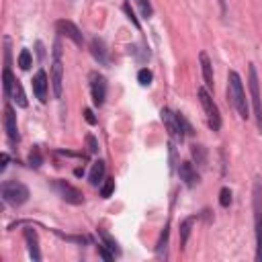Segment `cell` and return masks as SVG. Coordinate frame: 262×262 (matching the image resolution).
Here are the masks:
<instances>
[{
	"instance_id": "cell-1",
	"label": "cell",
	"mask_w": 262,
	"mask_h": 262,
	"mask_svg": "<svg viewBox=\"0 0 262 262\" xmlns=\"http://www.w3.org/2000/svg\"><path fill=\"white\" fill-rule=\"evenodd\" d=\"M227 100L244 121L250 117V106H248L244 82L235 70H229V74H227Z\"/></svg>"
},
{
	"instance_id": "cell-2",
	"label": "cell",
	"mask_w": 262,
	"mask_h": 262,
	"mask_svg": "<svg viewBox=\"0 0 262 262\" xmlns=\"http://www.w3.org/2000/svg\"><path fill=\"white\" fill-rule=\"evenodd\" d=\"M252 211L256 235V262H262V180L256 176L252 184Z\"/></svg>"
},
{
	"instance_id": "cell-3",
	"label": "cell",
	"mask_w": 262,
	"mask_h": 262,
	"mask_svg": "<svg viewBox=\"0 0 262 262\" xmlns=\"http://www.w3.org/2000/svg\"><path fill=\"white\" fill-rule=\"evenodd\" d=\"M0 194H2V201L10 207H20L29 201L31 192H29V186L18 182V180H4L2 186H0Z\"/></svg>"
},
{
	"instance_id": "cell-4",
	"label": "cell",
	"mask_w": 262,
	"mask_h": 262,
	"mask_svg": "<svg viewBox=\"0 0 262 262\" xmlns=\"http://www.w3.org/2000/svg\"><path fill=\"white\" fill-rule=\"evenodd\" d=\"M248 88H250V96H252L256 129H258V133H262V96H260V82H258V72H256L254 63H248Z\"/></svg>"
},
{
	"instance_id": "cell-5",
	"label": "cell",
	"mask_w": 262,
	"mask_h": 262,
	"mask_svg": "<svg viewBox=\"0 0 262 262\" xmlns=\"http://www.w3.org/2000/svg\"><path fill=\"white\" fill-rule=\"evenodd\" d=\"M49 80H51L53 96L61 98V94H63V63H61V43H59V39L53 43V61H51Z\"/></svg>"
},
{
	"instance_id": "cell-6",
	"label": "cell",
	"mask_w": 262,
	"mask_h": 262,
	"mask_svg": "<svg viewBox=\"0 0 262 262\" xmlns=\"http://www.w3.org/2000/svg\"><path fill=\"white\" fill-rule=\"evenodd\" d=\"M196 96H199L201 106H203V111H205V115H207L209 129H211V131H219V129H221V113H219V106L215 104L211 92H209L205 86H201V88L196 90Z\"/></svg>"
},
{
	"instance_id": "cell-7",
	"label": "cell",
	"mask_w": 262,
	"mask_h": 262,
	"mask_svg": "<svg viewBox=\"0 0 262 262\" xmlns=\"http://www.w3.org/2000/svg\"><path fill=\"white\" fill-rule=\"evenodd\" d=\"M2 123H4V131H6V137L10 141V145H18L20 143V133H18V125H16V113L10 104V98H6L4 102V117H2Z\"/></svg>"
},
{
	"instance_id": "cell-8",
	"label": "cell",
	"mask_w": 262,
	"mask_h": 262,
	"mask_svg": "<svg viewBox=\"0 0 262 262\" xmlns=\"http://www.w3.org/2000/svg\"><path fill=\"white\" fill-rule=\"evenodd\" d=\"M51 186H53V190L61 196V201H66V203H70V205H82V203H84L82 190L76 188L74 184H70V182L61 180V178H55V180L51 182Z\"/></svg>"
},
{
	"instance_id": "cell-9",
	"label": "cell",
	"mask_w": 262,
	"mask_h": 262,
	"mask_svg": "<svg viewBox=\"0 0 262 262\" xmlns=\"http://www.w3.org/2000/svg\"><path fill=\"white\" fill-rule=\"evenodd\" d=\"M160 119H162V123H164V127H166V131H168V135L172 137V141L182 143V141H184V133H182V129H180V123H178V119H176V113H174L172 108L164 106V108L160 111Z\"/></svg>"
},
{
	"instance_id": "cell-10",
	"label": "cell",
	"mask_w": 262,
	"mask_h": 262,
	"mask_svg": "<svg viewBox=\"0 0 262 262\" xmlns=\"http://www.w3.org/2000/svg\"><path fill=\"white\" fill-rule=\"evenodd\" d=\"M55 31H57L59 37L70 39L76 47H84V35H82V31H80L72 20H68V18L55 20Z\"/></svg>"
},
{
	"instance_id": "cell-11",
	"label": "cell",
	"mask_w": 262,
	"mask_h": 262,
	"mask_svg": "<svg viewBox=\"0 0 262 262\" xmlns=\"http://www.w3.org/2000/svg\"><path fill=\"white\" fill-rule=\"evenodd\" d=\"M90 80V94H92V104L96 108H100L104 104V98H106V78L98 72H90L88 76Z\"/></svg>"
},
{
	"instance_id": "cell-12",
	"label": "cell",
	"mask_w": 262,
	"mask_h": 262,
	"mask_svg": "<svg viewBox=\"0 0 262 262\" xmlns=\"http://www.w3.org/2000/svg\"><path fill=\"white\" fill-rule=\"evenodd\" d=\"M49 76H47V72L43 70V68H39L37 70V74L33 76V80H31V86H33V94H35V98L39 100V102H47V92H49Z\"/></svg>"
},
{
	"instance_id": "cell-13",
	"label": "cell",
	"mask_w": 262,
	"mask_h": 262,
	"mask_svg": "<svg viewBox=\"0 0 262 262\" xmlns=\"http://www.w3.org/2000/svg\"><path fill=\"white\" fill-rule=\"evenodd\" d=\"M178 178L182 180V184L184 186H188V188H192V186H196L199 182H201V176H199V172L194 170V166H192V162H178Z\"/></svg>"
},
{
	"instance_id": "cell-14",
	"label": "cell",
	"mask_w": 262,
	"mask_h": 262,
	"mask_svg": "<svg viewBox=\"0 0 262 262\" xmlns=\"http://www.w3.org/2000/svg\"><path fill=\"white\" fill-rule=\"evenodd\" d=\"M88 47H90L92 57L98 61V66H106L108 63V49H106V43L100 37H92Z\"/></svg>"
},
{
	"instance_id": "cell-15",
	"label": "cell",
	"mask_w": 262,
	"mask_h": 262,
	"mask_svg": "<svg viewBox=\"0 0 262 262\" xmlns=\"http://www.w3.org/2000/svg\"><path fill=\"white\" fill-rule=\"evenodd\" d=\"M23 235H25V242H27V250H29L31 260L39 262L41 260V250H39V235H37V231L33 227H25Z\"/></svg>"
},
{
	"instance_id": "cell-16",
	"label": "cell",
	"mask_w": 262,
	"mask_h": 262,
	"mask_svg": "<svg viewBox=\"0 0 262 262\" xmlns=\"http://www.w3.org/2000/svg\"><path fill=\"white\" fill-rule=\"evenodd\" d=\"M199 61H201V70H203V80H205V88L209 92H213L215 88V78H213V63L209 59V55L205 51L199 53Z\"/></svg>"
},
{
	"instance_id": "cell-17",
	"label": "cell",
	"mask_w": 262,
	"mask_h": 262,
	"mask_svg": "<svg viewBox=\"0 0 262 262\" xmlns=\"http://www.w3.org/2000/svg\"><path fill=\"white\" fill-rule=\"evenodd\" d=\"M196 219H199V213L196 215H188V217H184L182 221H180V250H184V246H186V242H188V237H190V231H192V225L196 223Z\"/></svg>"
},
{
	"instance_id": "cell-18",
	"label": "cell",
	"mask_w": 262,
	"mask_h": 262,
	"mask_svg": "<svg viewBox=\"0 0 262 262\" xmlns=\"http://www.w3.org/2000/svg\"><path fill=\"white\" fill-rule=\"evenodd\" d=\"M104 172H106V164H104V160H96V162L92 164L90 174H88V182H90L92 186L102 184V182H104Z\"/></svg>"
},
{
	"instance_id": "cell-19",
	"label": "cell",
	"mask_w": 262,
	"mask_h": 262,
	"mask_svg": "<svg viewBox=\"0 0 262 262\" xmlns=\"http://www.w3.org/2000/svg\"><path fill=\"white\" fill-rule=\"evenodd\" d=\"M10 100H14L16 106H20V108H27V106H29V100H27V94H25V90H23L20 80H14L12 90H10Z\"/></svg>"
},
{
	"instance_id": "cell-20",
	"label": "cell",
	"mask_w": 262,
	"mask_h": 262,
	"mask_svg": "<svg viewBox=\"0 0 262 262\" xmlns=\"http://www.w3.org/2000/svg\"><path fill=\"white\" fill-rule=\"evenodd\" d=\"M14 80L16 78L12 76L10 63H4V70H2V92H4V98H10V90H12Z\"/></svg>"
},
{
	"instance_id": "cell-21",
	"label": "cell",
	"mask_w": 262,
	"mask_h": 262,
	"mask_svg": "<svg viewBox=\"0 0 262 262\" xmlns=\"http://www.w3.org/2000/svg\"><path fill=\"white\" fill-rule=\"evenodd\" d=\"M168 235H170V221L164 225V229H162V233H160V239H158V244H156V256H158V258H166Z\"/></svg>"
},
{
	"instance_id": "cell-22",
	"label": "cell",
	"mask_w": 262,
	"mask_h": 262,
	"mask_svg": "<svg viewBox=\"0 0 262 262\" xmlns=\"http://www.w3.org/2000/svg\"><path fill=\"white\" fill-rule=\"evenodd\" d=\"M190 156H192V160H194L201 168H205V166H207V147H205V145L194 143V145L190 147Z\"/></svg>"
},
{
	"instance_id": "cell-23",
	"label": "cell",
	"mask_w": 262,
	"mask_h": 262,
	"mask_svg": "<svg viewBox=\"0 0 262 262\" xmlns=\"http://www.w3.org/2000/svg\"><path fill=\"white\" fill-rule=\"evenodd\" d=\"M123 12H125V16L129 18V23L141 33V23H139V18H137V14H135V10H133V6H131V2L129 0H125L123 2Z\"/></svg>"
},
{
	"instance_id": "cell-24",
	"label": "cell",
	"mask_w": 262,
	"mask_h": 262,
	"mask_svg": "<svg viewBox=\"0 0 262 262\" xmlns=\"http://www.w3.org/2000/svg\"><path fill=\"white\" fill-rule=\"evenodd\" d=\"M98 235H100V239H102V244H104L106 248H111L115 254H119V244H117V239H115L104 227H98Z\"/></svg>"
},
{
	"instance_id": "cell-25",
	"label": "cell",
	"mask_w": 262,
	"mask_h": 262,
	"mask_svg": "<svg viewBox=\"0 0 262 262\" xmlns=\"http://www.w3.org/2000/svg\"><path fill=\"white\" fill-rule=\"evenodd\" d=\"M16 63H18V68L20 70H29L31 66H33V55H31V51L25 47V49H20V53H18V57H16Z\"/></svg>"
},
{
	"instance_id": "cell-26",
	"label": "cell",
	"mask_w": 262,
	"mask_h": 262,
	"mask_svg": "<svg viewBox=\"0 0 262 262\" xmlns=\"http://www.w3.org/2000/svg\"><path fill=\"white\" fill-rule=\"evenodd\" d=\"M41 164H43V156H41V149H39V145H33V149L29 151V166L31 168H41Z\"/></svg>"
},
{
	"instance_id": "cell-27",
	"label": "cell",
	"mask_w": 262,
	"mask_h": 262,
	"mask_svg": "<svg viewBox=\"0 0 262 262\" xmlns=\"http://www.w3.org/2000/svg\"><path fill=\"white\" fill-rule=\"evenodd\" d=\"M113 192H115V178H104V182L100 184V196L108 199L113 196Z\"/></svg>"
},
{
	"instance_id": "cell-28",
	"label": "cell",
	"mask_w": 262,
	"mask_h": 262,
	"mask_svg": "<svg viewBox=\"0 0 262 262\" xmlns=\"http://www.w3.org/2000/svg\"><path fill=\"white\" fill-rule=\"evenodd\" d=\"M151 80H154V74H151L149 68H141V70L137 72V82H139L141 86H149Z\"/></svg>"
},
{
	"instance_id": "cell-29",
	"label": "cell",
	"mask_w": 262,
	"mask_h": 262,
	"mask_svg": "<svg viewBox=\"0 0 262 262\" xmlns=\"http://www.w3.org/2000/svg\"><path fill=\"white\" fill-rule=\"evenodd\" d=\"M176 119H178V123H180V129H182V133H184V137H188V135H194V129H192V125L188 123V119H186L182 113H176Z\"/></svg>"
},
{
	"instance_id": "cell-30",
	"label": "cell",
	"mask_w": 262,
	"mask_h": 262,
	"mask_svg": "<svg viewBox=\"0 0 262 262\" xmlns=\"http://www.w3.org/2000/svg\"><path fill=\"white\" fill-rule=\"evenodd\" d=\"M135 2H137L139 12H141L143 18H151V16H154V6H151L149 0H135Z\"/></svg>"
},
{
	"instance_id": "cell-31",
	"label": "cell",
	"mask_w": 262,
	"mask_h": 262,
	"mask_svg": "<svg viewBox=\"0 0 262 262\" xmlns=\"http://www.w3.org/2000/svg\"><path fill=\"white\" fill-rule=\"evenodd\" d=\"M96 252H98V256H100L104 262H113V260H115V252H113L111 248H106L104 244H98V246H96Z\"/></svg>"
},
{
	"instance_id": "cell-32",
	"label": "cell",
	"mask_w": 262,
	"mask_h": 262,
	"mask_svg": "<svg viewBox=\"0 0 262 262\" xmlns=\"http://www.w3.org/2000/svg\"><path fill=\"white\" fill-rule=\"evenodd\" d=\"M219 205L225 207V209L231 205V190H229L227 186H223V188L219 190Z\"/></svg>"
},
{
	"instance_id": "cell-33",
	"label": "cell",
	"mask_w": 262,
	"mask_h": 262,
	"mask_svg": "<svg viewBox=\"0 0 262 262\" xmlns=\"http://www.w3.org/2000/svg\"><path fill=\"white\" fill-rule=\"evenodd\" d=\"M86 145H88V154H96L98 151V141H96V137L94 135H86Z\"/></svg>"
},
{
	"instance_id": "cell-34",
	"label": "cell",
	"mask_w": 262,
	"mask_h": 262,
	"mask_svg": "<svg viewBox=\"0 0 262 262\" xmlns=\"http://www.w3.org/2000/svg\"><path fill=\"white\" fill-rule=\"evenodd\" d=\"M82 115H84V119H86V123H88V125H96V123H98V119L94 117V111H92V108H88V106H86V108L82 111Z\"/></svg>"
},
{
	"instance_id": "cell-35",
	"label": "cell",
	"mask_w": 262,
	"mask_h": 262,
	"mask_svg": "<svg viewBox=\"0 0 262 262\" xmlns=\"http://www.w3.org/2000/svg\"><path fill=\"white\" fill-rule=\"evenodd\" d=\"M168 147H170V170H174L176 168V147H174V143H168Z\"/></svg>"
},
{
	"instance_id": "cell-36",
	"label": "cell",
	"mask_w": 262,
	"mask_h": 262,
	"mask_svg": "<svg viewBox=\"0 0 262 262\" xmlns=\"http://www.w3.org/2000/svg\"><path fill=\"white\" fill-rule=\"evenodd\" d=\"M6 166H8V154H6V151H2V156H0V172H4V170H6Z\"/></svg>"
},
{
	"instance_id": "cell-37",
	"label": "cell",
	"mask_w": 262,
	"mask_h": 262,
	"mask_svg": "<svg viewBox=\"0 0 262 262\" xmlns=\"http://www.w3.org/2000/svg\"><path fill=\"white\" fill-rule=\"evenodd\" d=\"M35 47H37V53H39V59H43V57H45V49H43V43H41V41H37V43H35Z\"/></svg>"
},
{
	"instance_id": "cell-38",
	"label": "cell",
	"mask_w": 262,
	"mask_h": 262,
	"mask_svg": "<svg viewBox=\"0 0 262 262\" xmlns=\"http://www.w3.org/2000/svg\"><path fill=\"white\" fill-rule=\"evenodd\" d=\"M219 2V8H221V16L227 14V6H225V0H217Z\"/></svg>"
},
{
	"instance_id": "cell-39",
	"label": "cell",
	"mask_w": 262,
	"mask_h": 262,
	"mask_svg": "<svg viewBox=\"0 0 262 262\" xmlns=\"http://www.w3.org/2000/svg\"><path fill=\"white\" fill-rule=\"evenodd\" d=\"M82 174H84V168H76L74 170V176H82Z\"/></svg>"
}]
</instances>
